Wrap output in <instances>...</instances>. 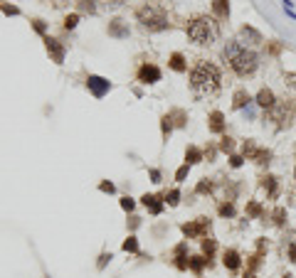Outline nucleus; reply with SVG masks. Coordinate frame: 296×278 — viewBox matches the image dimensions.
<instances>
[{
	"mask_svg": "<svg viewBox=\"0 0 296 278\" xmlns=\"http://www.w3.org/2000/svg\"><path fill=\"white\" fill-rule=\"evenodd\" d=\"M242 150H244V158H247V160H254V163H259V165H269V160H272V150L257 145L254 140H244Z\"/></svg>",
	"mask_w": 296,
	"mask_h": 278,
	"instance_id": "nucleus-6",
	"label": "nucleus"
},
{
	"mask_svg": "<svg viewBox=\"0 0 296 278\" xmlns=\"http://www.w3.org/2000/svg\"><path fill=\"white\" fill-rule=\"evenodd\" d=\"M289 261L296 264V244H289Z\"/></svg>",
	"mask_w": 296,
	"mask_h": 278,
	"instance_id": "nucleus-32",
	"label": "nucleus"
},
{
	"mask_svg": "<svg viewBox=\"0 0 296 278\" xmlns=\"http://www.w3.org/2000/svg\"><path fill=\"white\" fill-rule=\"evenodd\" d=\"M284 219H287V209L277 207L274 209V224H277V226H284Z\"/></svg>",
	"mask_w": 296,
	"mask_h": 278,
	"instance_id": "nucleus-21",
	"label": "nucleus"
},
{
	"mask_svg": "<svg viewBox=\"0 0 296 278\" xmlns=\"http://www.w3.org/2000/svg\"><path fill=\"white\" fill-rule=\"evenodd\" d=\"M208 229H210V219H205V217H200V219H195V222H190V224H183V234H185L188 239L203 236Z\"/></svg>",
	"mask_w": 296,
	"mask_h": 278,
	"instance_id": "nucleus-7",
	"label": "nucleus"
},
{
	"mask_svg": "<svg viewBox=\"0 0 296 278\" xmlns=\"http://www.w3.org/2000/svg\"><path fill=\"white\" fill-rule=\"evenodd\" d=\"M124 249H126V251H136V249H139V244H136V239H129V241L124 244Z\"/></svg>",
	"mask_w": 296,
	"mask_h": 278,
	"instance_id": "nucleus-28",
	"label": "nucleus"
},
{
	"mask_svg": "<svg viewBox=\"0 0 296 278\" xmlns=\"http://www.w3.org/2000/svg\"><path fill=\"white\" fill-rule=\"evenodd\" d=\"M111 32H114V35H119V37H124V35H126V30H124V27L119 25V20L114 22V27H111Z\"/></svg>",
	"mask_w": 296,
	"mask_h": 278,
	"instance_id": "nucleus-27",
	"label": "nucleus"
},
{
	"mask_svg": "<svg viewBox=\"0 0 296 278\" xmlns=\"http://www.w3.org/2000/svg\"><path fill=\"white\" fill-rule=\"evenodd\" d=\"M139 81H144V84L160 81V69H158L155 64H144V67L139 69Z\"/></svg>",
	"mask_w": 296,
	"mask_h": 278,
	"instance_id": "nucleus-10",
	"label": "nucleus"
},
{
	"mask_svg": "<svg viewBox=\"0 0 296 278\" xmlns=\"http://www.w3.org/2000/svg\"><path fill=\"white\" fill-rule=\"evenodd\" d=\"M79 7H81V10H89V12H94V10H96L94 0H79Z\"/></svg>",
	"mask_w": 296,
	"mask_h": 278,
	"instance_id": "nucleus-24",
	"label": "nucleus"
},
{
	"mask_svg": "<svg viewBox=\"0 0 296 278\" xmlns=\"http://www.w3.org/2000/svg\"><path fill=\"white\" fill-rule=\"evenodd\" d=\"M222 264H224L229 271H239V266H242L239 251H237V249H227V251L222 254Z\"/></svg>",
	"mask_w": 296,
	"mask_h": 278,
	"instance_id": "nucleus-11",
	"label": "nucleus"
},
{
	"mask_svg": "<svg viewBox=\"0 0 296 278\" xmlns=\"http://www.w3.org/2000/svg\"><path fill=\"white\" fill-rule=\"evenodd\" d=\"M239 42H242V45H244V42H247V45H262L264 37H262V32L254 30L252 25H244V27L239 30Z\"/></svg>",
	"mask_w": 296,
	"mask_h": 278,
	"instance_id": "nucleus-8",
	"label": "nucleus"
},
{
	"mask_svg": "<svg viewBox=\"0 0 296 278\" xmlns=\"http://www.w3.org/2000/svg\"><path fill=\"white\" fill-rule=\"evenodd\" d=\"M220 148L227 153V150H232V138H222V143H220Z\"/></svg>",
	"mask_w": 296,
	"mask_h": 278,
	"instance_id": "nucleus-31",
	"label": "nucleus"
},
{
	"mask_svg": "<svg viewBox=\"0 0 296 278\" xmlns=\"http://www.w3.org/2000/svg\"><path fill=\"white\" fill-rule=\"evenodd\" d=\"M170 67H173L175 71H185V69H188V64H185V57H183L180 52H175V55L170 57Z\"/></svg>",
	"mask_w": 296,
	"mask_h": 278,
	"instance_id": "nucleus-19",
	"label": "nucleus"
},
{
	"mask_svg": "<svg viewBox=\"0 0 296 278\" xmlns=\"http://www.w3.org/2000/svg\"><path fill=\"white\" fill-rule=\"evenodd\" d=\"M136 17H139L141 27L148 30V32H163V30L170 27L168 12H165L160 5H155V2H146V5L136 12Z\"/></svg>",
	"mask_w": 296,
	"mask_h": 278,
	"instance_id": "nucleus-4",
	"label": "nucleus"
},
{
	"mask_svg": "<svg viewBox=\"0 0 296 278\" xmlns=\"http://www.w3.org/2000/svg\"><path fill=\"white\" fill-rule=\"evenodd\" d=\"M254 101H257V106H259V109L272 111V109L277 106V101H279V99L274 96V91H272V89H259V94H257V99H254Z\"/></svg>",
	"mask_w": 296,
	"mask_h": 278,
	"instance_id": "nucleus-9",
	"label": "nucleus"
},
{
	"mask_svg": "<svg viewBox=\"0 0 296 278\" xmlns=\"http://www.w3.org/2000/svg\"><path fill=\"white\" fill-rule=\"evenodd\" d=\"M185 160H188V165H193V163H200V160H203V153H200L195 145H190V148L185 150Z\"/></svg>",
	"mask_w": 296,
	"mask_h": 278,
	"instance_id": "nucleus-20",
	"label": "nucleus"
},
{
	"mask_svg": "<svg viewBox=\"0 0 296 278\" xmlns=\"http://www.w3.org/2000/svg\"><path fill=\"white\" fill-rule=\"evenodd\" d=\"M213 12L218 20H227L229 17V0H213Z\"/></svg>",
	"mask_w": 296,
	"mask_h": 278,
	"instance_id": "nucleus-13",
	"label": "nucleus"
},
{
	"mask_svg": "<svg viewBox=\"0 0 296 278\" xmlns=\"http://www.w3.org/2000/svg\"><path fill=\"white\" fill-rule=\"evenodd\" d=\"M203 249H205V254H208V259H210V256H213V251H215V241H213V239L203 241Z\"/></svg>",
	"mask_w": 296,
	"mask_h": 278,
	"instance_id": "nucleus-23",
	"label": "nucleus"
},
{
	"mask_svg": "<svg viewBox=\"0 0 296 278\" xmlns=\"http://www.w3.org/2000/svg\"><path fill=\"white\" fill-rule=\"evenodd\" d=\"M188 172H190V165L185 163V165H183V167L175 172V177H178V180H185V175H188Z\"/></svg>",
	"mask_w": 296,
	"mask_h": 278,
	"instance_id": "nucleus-26",
	"label": "nucleus"
},
{
	"mask_svg": "<svg viewBox=\"0 0 296 278\" xmlns=\"http://www.w3.org/2000/svg\"><path fill=\"white\" fill-rule=\"evenodd\" d=\"M229 160H232V167H239L242 165V155H232Z\"/></svg>",
	"mask_w": 296,
	"mask_h": 278,
	"instance_id": "nucleus-33",
	"label": "nucleus"
},
{
	"mask_svg": "<svg viewBox=\"0 0 296 278\" xmlns=\"http://www.w3.org/2000/svg\"><path fill=\"white\" fill-rule=\"evenodd\" d=\"M86 86L94 91V96H104V94L109 91V81L101 79V76H89V79H86Z\"/></svg>",
	"mask_w": 296,
	"mask_h": 278,
	"instance_id": "nucleus-12",
	"label": "nucleus"
},
{
	"mask_svg": "<svg viewBox=\"0 0 296 278\" xmlns=\"http://www.w3.org/2000/svg\"><path fill=\"white\" fill-rule=\"evenodd\" d=\"M47 52L55 57V62H57V64H62V59H65V50L60 47V42H57V40H47Z\"/></svg>",
	"mask_w": 296,
	"mask_h": 278,
	"instance_id": "nucleus-17",
	"label": "nucleus"
},
{
	"mask_svg": "<svg viewBox=\"0 0 296 278\" xmlns=\"http://www.w3.org/2000/svg\"><path fill=\"white\" fill-rule=\"evenodd\" d=\"M144 205H146L153 214H160V209H163V202H160L155 195H146V197H144Z\"/></svg>",
	"mask_w": 296,
	"mask_h": 278,
	"instance_id": "nucleus-18",
	"label": "nucleus"
},
{
	"mask_svg": "<svg viewBox=\"0 0 296 278\" xmlns=\"http://www.w3.org/2000/svg\"><path fill=\"white\" fill-rule=\"evenodd\" d=\"M210 190H213V185H210V182H203V185L198 187V192H210Z\"/></svg>",
	"mask_w": 296,
	"mask_h": 278,
	"instance_id": "nucleus-34",
	"label": "nucleus"
},
{
	"mask_svg": "<svg viewBox=\"0 0 296 278\" xmlns=\"http://www.w3.org/2000/svg\"><path fill=\"white\" fill-rule=\"evenodd\" d=\"M74 25H76V15H70V17L65 20V27H67V30H72Z\"/></svg>",
	"mask_w": 296,
	"mask_h": 278,
	"instance_id": "nucleus-30",
	"label": "nucleus"
},
{
	"mask_svg": "<svg viewBox=\"0 0 296 278\" xmlns=\"http://www.w3.org/2000/svg\"><path fill=\"white\" fill-rule=\"evenodd\" d=\"M220 214L222 217H232V214H234V207H232V205H220Z\"/></svg>",
	"mask_w": 296,
	"mask_h": 278,
	"instance_id": "nucleus-25",
	"label": "nucleus"
},
{
	"mask_svg": "<svg viewBox=\"0 0 296 278\" xmlns=\"http://www.w3.org/2000/svg\"><path fill=\"white\" fill-rule=\"evenodd\" d=\"M284 12H287V17H292V20L296 22V10L294 7H284Z\"/></svg>",
	"mask_w": 296,
	"mask_h": 278,
	"instance_id": "nucleus-35",
	"label": "nucleus"
},
{
	"mask_svg": "<svg viewBox=\"0 0 296 278\" xmlns=\"http://www.w3.org/2000/svg\"><path fill=\"white\" fill-rule=\"evenodd\" d=\"M262 187L269 192V197H272V200L279 195V182H277V177H274V175H264V177H262Z\"/></svg>",
	"mask_w": 296,
	"mask_h": 278,
	"instance_id": "nucleus-15",
	"label": "nucleus"
},
{
	"mask_svg": "<svg viewBox=\"0 0 296 278\" xmlns=\"http://www.w3.org/2000/svg\"><path fill=\"white\" fill-rule=\"evenodd\" d=\"M178 200H180V192H178V190H170V192L165 195V202H168V205H173V207L178 205Z\"/></svg>",
	"mask_w": 296,
	"mask_h": 278,
	"instance_id": "nucleus-22",
	"label": "nucleus"
},
{
	"mask_svg": "<svg viewBox=\"0 0 296 278\" xmlns=\"http://www.w3.org/2000/svg\"><path fill=\"white\" fill-rule=\"evenodd\" d=\"M222 55H224L229 69L234 71L237 76H242V79L252 76L254 71L259 69V55H257L252 47L242 45L239 40H229V42L224 45Z\"/></svg>",
	"mask_w": 296,
	"mask_h": 278,
	"instance_id": "nucleus-1",
	"label": "nucleus"
},
{
	"mask_svg": "<svg viewBox=\"0 0 296 278\" xmlns=\"http://www.w3.org/2000/svg\"><path fill=\"white\" fill-rule=\"evenodd\" d=\"M269 118L277 123V128L282 131V128H289L292 123H294L296 118V104L292 99H282V101H277V106L269 111Z\"/></svg>",
	"mask_w": 296,
	"mask_h": 278,
	"instance_id": "nucleus-5",
	"label": "nucleus"
},
{
	"mask_svg": "<svg viewBox=\"0 0 296 278\" xmlns=\"http://www.w3.org/2000/svg\"><path fill=\"white\" fill-rule=\"evenodd\" d=\"M249 214H254V217H259V214H262V207H259L257 202H249Z\"/></svg>",
	"mask_w": 296,
	"mask_h": 278,
	"instance_id": "nucleus-29",
	"label": "nucleus"
},
{
	"mask_svg": "<svg viewBox=\"0 0 296 278\" xmlns=\"http://www.w3.org/2000/svg\"><path fill=\"white\" fill-rule=\"evenodd\" d=\"M222 86V71L218 64L200 59L190 71V89L195 96H213Z\"/></svg>",
	"mask_w": 296,
	"mask_h": 278,
	"instance_id": "nucleus-2",
	"label": "nucleus"
},
{
	"mask_svg": "<svg viewBox=\"0 0 296 278\" xmlns=\"http://www.w3.org/2000/svg\"><path fill=\"white\" fill-rule=\"evenodd\" d=\"M208 121H210L208 126H210L213 133H222V131H224V116H222V111H213Z\"/></svg>",
	"mask_w": 296,
	"mask_h": 278,
	"instance_id": "nucleus-14",
	"label": "nucleus"
},
{
	"mask_svg": "<svg viewBox=\"0 0 296 278\" xmlns=\"http://www.w3.org/2000/svg\"><path fill=\"white\" fill-rule=\"evenodd\" d=\"M294 177H296V167H294Z\"/></svg>",
	"mask_w": 296,
	"mask_h": 278,
	"instance_id": "nucleus-36",
	"label": "nucleus"
},
{
	"mask_svg": "<svg viewBox=\"0 0 296 278\" xmlns=\"http://www.w3.org/2000/svg\"><path fill=\"white\" fill-rule=\"evenodd\" d=\"M252 104V96L244 91V89H237L234 91V101H232V109H244V106H249Z\"/></svg>",
	"mask_w": 296,
	"mask_h": 278,
	"instance_id": "nucleus-16",
	"label": "nucleus"
},
{
	"mask_svg": "<svg viewBox=\"0 0 296 278\" xmlns=\"http://www.w3.org/2000/svg\"><path fill=\"white\" fill-rule=\"evenodd\" d=\"M185 32H188V40L198 47H210L218 35H220V27L213 17H205V15H198L193 17L188 25H185Z\"/></svg>",
	"mask_w": 296,
	"mask_h": 278,
	"instance_id": "nucleus-3",
	"label": "nucleus"
}]
</instances>
